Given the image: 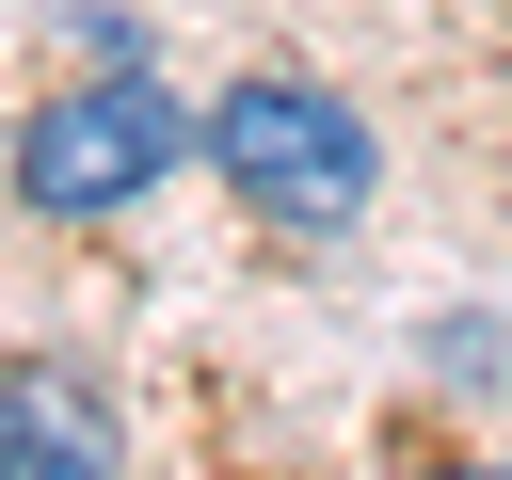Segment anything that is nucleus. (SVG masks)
<instances>
[{
    "label": "nucleus",
    "instance_id": "obj_1",
    "mask_svg": "<svg viewBox=\"0 0 512 480\" xmlns=\"http://www.w3.org/2000/svg\"><path fill=\"white\" fill-rule=\"evenodd\" d=\"M208 176H224L272 240H336V224H368L384 144H368V112H352V96H320V80L256 64V80H224V96H208Z\"/></svg>",
    "mask_w": 512,
    "mask_h": 480
},
{
    "label": "nucleus",
    "instance_id": "obj_2",
    "mask_svg": "<svg viewBox=\"0 0 512 480\" xmlns=\"http://www.w3.org/2000/svg\"><path fill=\"white\" fill-rule=\"evenodd\" d=\"M176 160H208V128H192L144 64H96V80H64V96L16 112V192H32L48 224H96V208L160 192Z\"/></svg>",
    "mask_w": 512,
    "mask_h": 480
},
{
    "label": "nucleus",
    "instance_id": "obj_3",
    "mask_svg": "<svg viewBox=\"0 0 512 480\" xmlns=\"http://www.w3.org/2000/svg\"><path fill=\"white\" fill-rule=\"evenodd\" d=\"M0 480H112V432H96V400H80L48 352L0 384Z\"/></svg>",
    "mask_w": 512,
    "mask_h": 480
},
{
    "label": "nucleus",
    "instance_id": "obj_4",
    "mask_svg": "<svg viewBox=\"0 0 512 480\" xmlns=\"http://www.w3.org/2000/svg\"><path fill=\"white\" fill-rule=\"evenodd\" d=\"M416 480H496V464H416Z\"/></svg>",
    "mask_w": 512,
    "mask_h": 480
}]
</instances>
